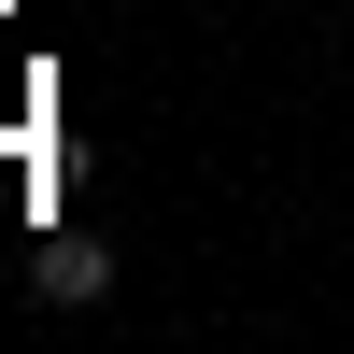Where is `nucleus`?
<instances>
[{
    "mask_svg": "<svg viewBox=\"0 0 354 354\" xmlns=\"http://www.w3.org/2000/svg\"><path fill=\"white\" fill-rule=\"evenodd\" d=\"M100 283H113V255L85 241V227H71V241H43V255H28V298H57V312H85Z\"/></svg>",
    "mask_w": 354,
    "mask_h": 354,
    "instance_id": "1",
    "label": "nucleus"
}]
</instances>
